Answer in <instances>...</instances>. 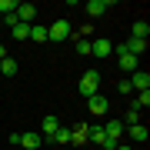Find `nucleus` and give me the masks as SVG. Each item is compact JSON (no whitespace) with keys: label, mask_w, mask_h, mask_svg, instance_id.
Instances as JSON below:
<instances>
[{"label":"nucleus","mask_w":150,"mask_h":150,"mask_svg":"<svg viewBox=\"0 0 150 150\" xmlns=\"http://www.w3.org/2000/svg\"><path fill=\"white\" fill-rule=\"evenodd\" d=\"M97 87H100V74H97V70H87V74L80 77V93L90 100V97L97 93Z\"/></svg>","instance_id":"f257e3e1"},{"label":"nucleus","mask_w":150,"mask_h":150,"mask_svg":"<svg viewBox=\"0 0 150 150\" xmlns=\"http://www.w3.org/2000/svg\"><path fill=\"white\" fill-rule=\"evenodd\" d=\"M70 37V23L67 20H57V23H50V27H47V40H67Z\"/></svg>","instance_id":"f03ea898"},{"label":"nucleus","mask_w":150,"mask_h":150,"mask_svg":"<svg viewBox=\"0 0 150 150\" xmlns=\"http://www.w3.org/2000/svg\"><path fill=\"white\" fill-rule=\"evenodd\" d=\"M87 107H90V113H93V117H103V113L110 110V100H107L103 93H93L90 100H87Z\"/></svg>","instance_id":"7ed1b4c3"},{"label":"nucleus","mask_w":150,"mask_h":150,"mask_svg":"<svg viewBox=\"0 0 150 150\" xmlns=\"http://www.w3.org/2000/svg\"><path fill=\"white\" fill-rule=\"evenodd\" d=\"M90 54L103 60V57H110V54H113V43H110L107 37H97V40H90Z\"/></svg>","instance_id":"20e7f679"},{"label":"nucleus","mask_w":150,"mask_h":150,"mask_svg":"<svg viewBox=\"0 0 150 150\" xmlns=\"http://www.w3.org/2000/svg\"><path fill=\"white\" fill-rule=\"evenodd\" d=\"M137 64H140V60L130 57L127 50H123V43H117V67H120V70H137Z\"/></svg>","instance_id":"39448f33"},{"label":"nucleus","mask_w":150,"mask_h":150,"mask_svg":"<svg viewBox=\"0 0 150 150\" xmlns=\"http://www.w3.org/2000/svg\"><path fill=\"white\" fill-rule=\"evenodd\" d=\"M17 20H20V23H27V27H30V23H33V17H37V7H33V4H17Z\"/></svg>","instance_id":"423d86ee"},{"label":"nucleus","mask_w":150,"mask_h":150,"mask_svg":"<svg viewBox=\"0 0 150 150\" xmlns=\"http://www.w3.org/2000/svg\"><path fill=\"white\" fill-rule=\"evenodd\" d=\"M103 134H107V140L120 144V137H123V123H120V120H107V123H103Z\"/></svg>","instance_id":"0eeeda50"},{"label":"nucleus","mask_w":150,"mask_h":150,"mask_svg":"<svg viewBox=\"0 0 150 150\" xmlns=\"http://www.w3.org/2000/svg\"><path fill=\"white\" fill-rule=\"evenodd\" d=\"M130 90H150V74H147V70H134Z\"/></svg>","instance_id":"6e6552de"},{"label":"nucleus","mask_w":150,"mask_h":150,"mask_svg":"<svg viewBox=\"0 0 150 150\" xmlns=\"http://www.w3.org/2000/svg\"><path fill=\"white\" fill-rule=\"evenodd\" d=\"M147 43H150V40H137V37H130L127 43H123V50H127L130 57H140V54L147 50Z\"/></svg>","instance_id":"1a4fd4ad"},{"label":"nucleus","mask_w":150,"mask_h":150,"mask_svg":"<svg viewBox=\"0 0 150 150\" xmlns=\"http://www.w3.org/2000/svg\"><path fill=\"white\" fill-rule=\"evenodd\" d=\"M107 10H110V0H87V13L90 17H100Z\"/></svg>","instance_id":"9d476101"},{"label":"nucleus","mask_w":150,"mask_h":150,"mask_svg":"<svg viewBox=\"0 0 150 150\" xmlns=\"http://www.w3.org/2000/svg\"><path fill=\"white\" fill-rule=\"evenodd\" d=\"M40 144H43L40 134H20V147H23V150H37Z\"/></svg>","instance_id":"9b49d317"},{"label":"nucleus","mask_w":150,"mask_h":150,"mask_svg":"<svg viewBox=\"0 0 150 150\" xmlns=\"http://www.w3.org/2000/svg\"><path fill=\"white\" fill-rule=\"evenodd\" d=\"M17 70H20V64H17L13 57H4V60H0V74H4V77H13Z\"/></svg>","instance_id":"f8f14e48"},{"label":"nucleus","mask_w":150,"mask_h":150,"mask_svg":"<svg viewBox=\"0 0 150 150\" xmlns=\"http://www.w3.org/2000/svg\"><path fill=\"white\" fill-rule=\"evenodd\" d=\"M70 144H77V147L87 144V123H80V127H74V130H70Z\"/></svg>","instance_id":"ddd939ff"},{"label":"nucleus","mask_w":150,"mask_h":150,"mask_svg":"<svg viewBox=\"0 0 150 150\" xmlns=\"http://www.w3.org/2000/svg\"><path fill=\"white\" fill-rule=\"evenodd\" d=\"M10 33H13V40H27V37H30V27L17 20V23H10Z\"/></svg>","instance_id":"4468645a"},{"label":"nucleus","mask_w":150,"mask_h":150,"mask_svg":"<svg viewBox=\"0 0 150 150\" xmlns=\"http://www.w3.org/2000/svg\"><path fill=\"white\" fill-rule=\"evenodd\" d=\"M87 140H93V144H107V134H103V127H87Z\"/></svg>","instance_id":"2eb2a0df"},{"label":"nucleus","mask_w":150,"mask_h":150,"mask_svg":"<svg viewBox=\"0 0 150 150\" xmlns=\"http://www.w3.org/2000/svg\"><path fill=\"white\" fill-rule=\"evenodd\" d=\"M27 40L43 43V40H47V27H43V23H30V37H27Z\"/></svg>","instance_id":"dca6fc26"},{"label":"nucleus","mask_w":150,"mask_h":150,"mask_svg":"<svg viewBox=\"0 0 150 150\" xmlns=\"http://www.w3.org/2000/svg\"><path fill=\"white\" fill-rule=\"evenodd\" d=\"M130 137H134L137 144H147V137H150V134H147L144 123H134V127H130Z\"/></svg>","instance_id":"f3484780"},{"label":"nucleus","mask_w":150,"mask_h":150,"mask_svg":"<svg viewBox=\"0 0 150 150\" xmlns=\"http://www.w3.org/2000/svg\"><path fill=\"white\" fill-rule=\"evenodd\" d=\"M57 127H60V120H57V117H43V137H47V140L54 137V130H57Z\"/></svg>","instance_id":"a211bd4d"},{"label":"nucleus","mask_w":150,"mask_h":150,"mask_svg":"<svg viewBox=\"0 0 150 150\" xmlns=\"http://www.w3.org/2000/svg\"><path fill=\"white\" fill-rule=\"evenodd\" d=\"M134 37H137V40H147V37H150L147 20H137V23H134Z\"/></svg>","instance_id":"6ab92c4d"},{"label":"nucleus","mask_w":150,"mask_h":150,"mask_svg":"<svg viewBox=\"0 0 150 150\" xmlns=\"http://www.w3.org/2000/svg\"><path fill=\"white\" fill-rule=\"evenodd\" d=\"M50 140H54V144H70V130H67V127H57Z\"/></svg>","instance_id":"aec40b11"},{"label":"nucleus","mask_w":150,"mask_h":150,"mask_svg":"<svg viewBox=\"0 0 150 150\" xmlns=\"http://www.w3.org/2000/svg\"><path fill=\"white\" fill-rule=\"evenodd\" d=\"M120 123H130V127H134V123H140V110H137V107H130L127 113H123V120H120Z\"/></svg>","instance_id":"412c9836"},{"label":"nucleus","mask_w":150,"mask_h":150,"mask_svg":"<svg viewBox=\"0 0 150 150\" xmlns=\"http://www.w3.org/2000/svg\"><path fill=\"white\" fill-rule=\"evenodd\" d=\"M147 103H150V90H140V97L134 100V107H137V110H144Z\"/></svg>","instance_id":"4be33fe9"},{"label":"nucleus","mask_w":150,"mask_h":150,"mask_svg":"<svg viewBox=\"0 0 150 150\" xmlns=\"http://www.w3.org/2000/svg\"><path fill=\"white\" fill-rule=\"evenodd\" d=\"M13 10H17L13 0H0V13H4V17H7V13H13Z\"/></svg>","instance_id":"5701e85b"},{"label":"nucleus","mask_w":150,"mask_h":150,"mask_svg":"<svg viewBox=\"0 0 150 150\" xmlns=\"http://www.w3.org/2000/svg\"><path fill=\"white\" fill-rule=\"evenodd\" d=\"M77 54H83V57L90 54V40H77Z\"/></svg>","instance_id":"b1692460"},{"label":"nucleus","mask_w":150,"mask_h":150,"mask_svg":"<svg viewBox=\"0 0 150 150\" xmlns=\"http://www.w3.org/2000/svg\"><path fill=\"white\" fill-rule=\"evenodd\" d=\"M113 150H134V147H130V144H117V147H113Z\"/></svg>","instance_id":"393cba45"},{"label":"nucleus","mask_w":150,"mask_h":150,"mask_svg":"<svg viewBox=\"0 0 150 150\" xmlns=\"http://www.w3.org/2000/svg\"><path fill=\"white\" fill-rule=\"evenodd\" d=\"M7 57V47H4V43H0V60H4Z\"/></svg>","instance_id":"a878e982"}]
</instances>
